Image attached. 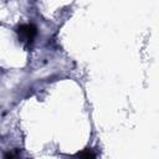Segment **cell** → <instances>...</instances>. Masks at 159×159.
I'll return each instance as SVG.
<instances>
[{"mask_svg": "<svg viewBox=\"0 0 159 159\" xmlns=\"http://www.w3.org/2000/svg\"><path fill=\"white\" fill-rule=\"evenodd\" d=\"M5 159H16V153H7L5 155Z\"/></svg>", "mask_w": 159, "mask_h": 159, "instance_id": "obj_3", "label": "cell"}, {"mask_svg": "<svg viewBox=\"0 0 159 159\" xmlns=\"http://www.w3.org/2000/svg\"><path fill=\"white\" fill-rule=\"evenodd\" d=\"M17 32H19V37L22 40V41H27V42H31L34 40V37L36 36V27L31 24H24L21 25L19 29H17Z\"/></svg>", "mask_w": 159, "mask_h": 159, "instance_id": "obj_1", "label": "cell"}, {"mask_svg": "<svg viewBox=\"0 0 159 159\" xmlns=\"http://www.w3.org/2000/svg\"><path fill=\"white\" fill-rule=\"evenodd\" d=\"M80 158L81 159H94V155H93V153L91 150H84V152H82L80 154Z\"/></svg>", "mask_w": 159, "mask_h": 159, "instance_id": "obj_2", "label": "cell"}]
</instances>
